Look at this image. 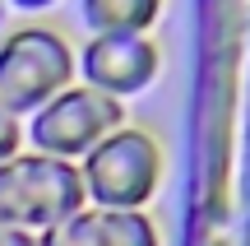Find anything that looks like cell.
<instances>
[{"label": "cell", "mask_w": 250, "mask_h": 246, "mask_svg": "<svg viewBox=\"0 0 250 246\" xmlns=\"http://www.w3.org/2000/svg\"><path fill=\"white\" fill-rule=\"evenodd\" d=\"M23 154V121L0 102V163H14Z\"/></svg>", "instance_id": "obj_9"}, {"label": "cell", "mask_w": 250, "mask_h": 246, "mask_svg": "<svg viewBox=\"0 0 250 246\" xmlns=\"http://www.w3.org/2000/svg\"><path fill=\"white\" fill-rule=\"evenodd\" d=\"M121 126H125V102L88 89V84H70V89H61L46 107H37L33 116H28L23 139L33 144V154L83 163V158Z\"/></svg>", "instance_id": "obj_4"}, {"label": "cell", "mask_w": 250, "mask_h": 246, "mask_svg": "<svg viewBox=\"0 0 250 246\" xmlns=\"http://www.w3.org/2000/svg\"><path fill=\"white\" fill-rule=\"evenodd\" d=\"M74 74H79V56L61 28L28 23L0 37V102L19 121L46 107L61 89H70Z\"/></svg>", "instance_id": "obj_2"}, {"label": "cell", "mask_w": 250, "mask_h": 246, "mask_svg": "<svg viewBox=\"0 0 250 246\" xmlns=\"http://www.w3.org/2000/svg\"><path fill=\"white\" fill-rule=\"evenodd\" d=\"M79 14L93 33H148L162 0H79Z\"/></svg>", "instance_id": "obj_6"}, {"label": "cell", "mask_w": 250, "mask_h": 246, "mask_svg": "<svg viewBox=\"0 0 250 246\" xmlns=\"http://www.w3.org/2000/svg\"><path fill=\"white\" fill-rule=\"evenodd\" d=\"M79 209H88L79 163L33 149H23L14 163H0V228L46 232Z\"/></svg>", "instance_id": "obj_1"}, {"label": "cell", "mask_w": 250, "mask_h": 246, "mask_svg": "<svg viewBox=\"0 0 250 246\" xmlns=\"http://www.w3.org/2000/svg\"><path fill=\"white\" fill-rule=\"evenodd\" d=\"M162 70V51L148 33H93L79 51V84L107 98H139Z\"/></svg>", "instance_id": "obj_5"}, {"label": "cell", "mask_w": 250, "mask_h": 246, "mask_svg": "<svg viewBox=\"0 0 250 246\" xmlns=\"http://www.w3.org/2000/svg\"><path fill=\"white\" fill-rule=\"evenodd\" d=\"M107 214V242L111 246H162L158 228L144 209H102Z\"/></svg>", "instance_id": "obj_8"}, {"label": "cell", "mask_w": 250, "mask_h": 246, "mask_svg": "<svg viewBox=\"0 0 250 246\" xmlns=\"http://www.w3.org/2000/svg\"><path fill=\"white\" fill-rule=\"evenodd\" d=\"M37 246H111L107 242V214L88 204V209L51 223L46 232H37Z\"/></svg>", "instance_id": "obj_7"}, {"label": "cell", "mask_w": 250, "mask_h": 246, "mask_svg": "<svg viewBox=\"0 0 250 246\" xmlns=\"http://www.w3.org/2000/svg\"><path fill=\"white\" fill-rule=\"evenodd\" d=\"M93 209H144L162 181V144L144 126H121L79 163Z\"/></svg>", "instance_id": "obj_3"}, {"label": "cell", "mask_w": 250, "mask_h": 246, "mask_svg": "<svg viewBox=\"0 0 250 246\" xmlns=\"http://www.w3.org/2000/svg\"><path fill=\"white\" fill-rule=\"evenodd\" d=\"M0 246H37V232H23V228H0Z\"/></svg>", "instance_id": "obj_10"}, {"label": "cell", "mask_w": 250, "mask_h": 246, "mask_svg": "<svg viewBox=\"0 0 250 246\" xmlns=\"http://www.w3.org/2000/svg\"><path fill=\"white\" fill-rule=\"evenodd\" d=\"M56 0H9V9H23V14H37V9H51Z\"/></svg>", "instance_id": "obj_11"}, {"label": "cell", "mask_w": 250, "mask_h": 246, "mask_svg": "<svg viewBox=\"0 0 250 246\" xmlns=\"http://www.w3.org/2000/svg\"><path fill=\"white\" fill-rule=\"evenodd\" d=\"M5 19H9V0H0V28H5Z\"/></svg>", "instance_id": "obj_12"}]
</instances>
